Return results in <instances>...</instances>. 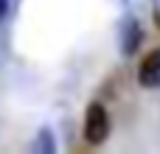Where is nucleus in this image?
I'll list each match as a JSON object with an SVG mask.
<instances>
[{
	"mask_svg": "<svg viewBox=\"0 0 160 154\" xmlns=\"http://www.w3.org/2000/svg\"><path fill=\"white\" fill-rule=\"evenodd\" d=\"M56 137H53V132H51V126H42L39 132H37V137L31 140V152L34 154H56Z\"/></svg>",
	"mask_w": 160,
	"mask_h": 154,
	"instance_id": "obj_4",
	"label": "nucleus"
},
{
	"mask_svg": "<svg viewBox=\"0 0 160 154\" xmlns=\"http://www.w3.org/2000/svg\"><path fill=\"white\" fill-rule=\"evenodd\" d=\"M110 112L104 104L93 101L87 104V112H84V140L90 146H101L107 137H110Z\"/></svg>",
	"mask_w": 160,
	"mask_h": 154,
	"instance_id": "obj_1",
	"label": "nucleus"
},
{
	"mask_svg": "<svg viewBox=\"0 0 160 154\" xmlns=\"http://www.w3.org/2000/svg\"><path fill=\"white\" fill-rule=\"evenodd\" d=\"M11 14V0H0V22H6Z\"/></svg>",
	"mask_w": 160,
	"mask_h": 154,
	"instance_id": "obj_5",
	"label": "nucleus"
},
{
	"mask_svg": "<svg viewBox=\"0 0 160 154\" xmlns=\"http://www.w3.org/2000/svg\"><path fill=\"white\" fill-rule=\"evenodd\" d=\"M143 42V28H141V20H135L132 14H124V20L118 22V48H121V56H135L138 48Z\"/></svg>",
	"mask_w": 160,
	"mask_h": 154,
	"instance_id": "obj_2",
	"label": "nucleus"
},
{
	"mask_svg": "<svg viewBox=\"0 0 160 154\" xmlns=\"http://www.w3.org/2000/svg\"><path fill=\"white\" fill-rule=\"evenodd\" d=\"M138 84L143 90H160V48L149 51L138 67Z\"/></svg>",
	"mask_w": 160,
	"mask_h": 154,
	"instance_id": "obj_3",
	"label": "nucleus"
}]
</instances>
